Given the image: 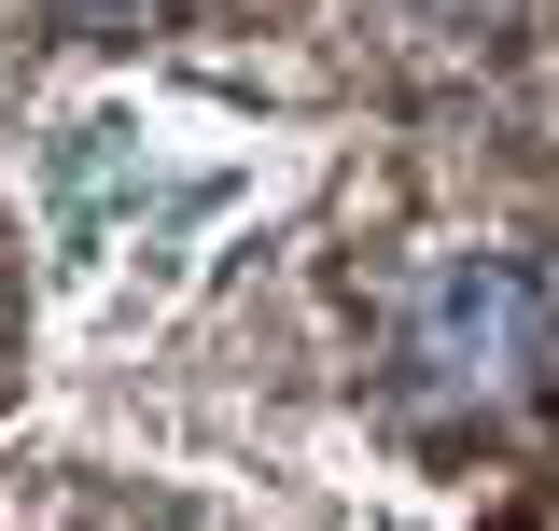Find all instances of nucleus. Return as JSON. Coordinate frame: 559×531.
<instances>
[{
	"label": "nucleus",
	"mask_w": 559,
	"mask_h": 531,
	"mask_svg": "<svg viewBox=\"0 0 559 531\" xmlns=\"http://www.w3.org/2000/svg\"><path fill=\"white\" fill-rule=\"evenodd\" d=\"M28 197H43V266H57L70 322H154L182 294L210 210L252 197V154H168L127 98H70L57 127L28 140Z\"/></svg>",
	"instance_id": "obj_1"
},
{
	"label": "nucleus",
	"mask_w": 559,
	"mask_h": 531,
	"mask_svg": "<svg viewBox=\"0 0 559 531\" xmlns=\"http://www.w3.org/2000/svg\"><path fill=\"white\" fill-rule=\"evenodd\" d=\"M559 364V294L518 252H448L406 294V392L419 405H518Z\"/></svg>",
	"instance_id": "obj_2"
},
{
	"label": "nucleus",
	"mask_w": 559,
	"mask_h": 531,
	"mask_svg": "<svg viewBox=\"0 0 559 531\" xmlns=\"http://www.w3.org/2000/svg\"><path fill=\"white\" fill-rule=\"evenodd\" d=\"M70 14H140V0H70Z\"/></svg>",
	"instance_id": "obj_3"
},
{
	"label": "nucleus",
	"mask_w": 559,
	"mask_h": 531,
	"mask_svg": "<svg viewBox=\"0 0 559 531\" xmlns=\"http://www.w3.org/2000/svg\"><path fill=\"white\" fill-rule=\"evenodd\" d=\"M419 14H476V0H419Z\"/></svg>",
	"instance_id": "obj_4"
}]
</instances>
